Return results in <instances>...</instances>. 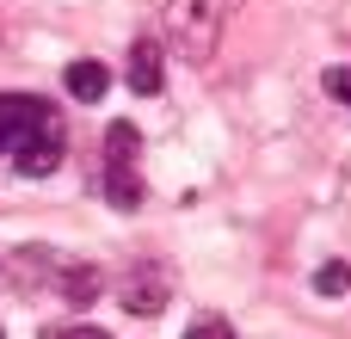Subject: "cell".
<instances>
[{
	"instance_id": "obj_1",
	"label": "cell",
	"mask_w": 351,
	"mask_h": 339,
	"mask_svg": "<svg viewBox=\"0 0 351 339\" xmlns=\"http://www.w3.org/2000/svg\"><path fill=\"white\" fill-rule=\"evenodd\" d=\"M68 161V124L37 93H0V167L19 179H49Z\"/></svg>"
},
{
	"instance_id": "obj_2",
	"label": "cell",
	"mask_w": 351,
	"mask_h": 339,
	"mask_svg": "<svg viewBox=\"0 0 351 339\" xmlns=\"http://www.w3.org/2000/svg\"><path fill=\"white\" fill-rule=\"evenodd\" d=\"M228 12L234 0H167V43L179 49V62H210Z\"/></svg>"
},
{
	"instance_id": "obj_3",
	"label": "cell",
	"mask_w": 351,
	"mask_h": 339,
	"mask_svg": "<svg viewBox=\"0 0 351 339\" xmlns=\"http://www.w3.org/2000/svg\"><path fill=\"white\" fill-rule=\"evenodd\" d=\"M117 303H123V315H136V321H154V315H167V303H173V272H167L160 259H142V266H130V278H123Z\"/></svg>"
},
{
	"instance_id": "obj_4",
	"label": "cell",
	"mask_w": 351,
	"mask_h": 339,
	"mask_svg": "<svg viewBox=\"0 0 351 339\" xmlns=\"http://www.w3.org/2000/svg\"><path fill=\"white\" fill-rule=\"evenodd\" d=\"M49 290H56L62 303H74V309H93V303L105 296V272H99V266H80V259H62V253H56V266H49Z\"/></svg>"
},
{
	"instance_id": "obj_5",
	"label": "cell",
	"mask_w": 351,
	"mask_h": 339,
	"mask_svg": "<svg viewBox=\"0 0 351 339\" xmlns=\"http://www.w3.org/2000/svg\"><path fill=\"white\" fill-rule=\"evenodd\" d=\"M123 74H130V93L154 99V93L167 86V43H160V37H136L130 56H123Z\"/></svg>"
},
{
	"instance_id": "obj_6",
	"label": "cell",
	"mask_w": 351,
	"mask_h": 339,
	"mask_svg": "<svg viewBox=\"0 0 351 339\" xmlns=\"http://www.w3.org/2000/svg\"><path fill=\"white\" fill-rule=\"evenodd\" d=\"M62 86H68L80 105H99V99L111 93V68H105V62H93V56H80V62H68V68H62Z\"/></svg>"
},
{
	"instance_id": "obj_7",
	"label": "cell",
	"mask_w": 351,
	"mask_h": 339,
	"mask_svg": "<svg viewBox=\"0 0 351 339\" xmlns=\"http://www.w3.org/2000/svg\"><path fill=\"white\" fill-rule=\"evenodd\" d=\"M99 185H105V204L111 210H142V179H136V167H99Z\"/></svg>"
},
{
	"instance_id": "obj_8",
	"label": "cell",
	"mask_w": 351,
	"mask_h": 339,
	"mask_svg": "<svg viewBox=\"0 0 351 339\" xmlns=\"http://www.w3.org/2000/svg\"><path fill=\"white\" fill-rule=\"evenodd\" d=\"M136 154H142V130L130 117H117L105 130V167H136Z\"/></svg>"
},
{
	"instance_id": "obj_9",
	"label": "cell",
	"mask_w": 351,
	"mask_h": 339,
	"mask_svg": "<svg viewBox=\"0 0 351 339\" xmlns=\"http://www.w3.org/2000/svg\"><path fill=\"white\" fill-rule=\"evenodd\" d=\"M346 290H351V266H346V259L315 266V296H327V303H333V296H346Z\"/></svg>"
},
{
	"instance_id": "obj_10",
	"label": "cell",
	"mask_w": 351,
	"mask_h": 339,
	"mask_svg": "<svg viewBox=\"0 0 351 339\" xmlns=\"http://www.w3.org/2000/svg\"><path fill=\"white\" fill-rule=\"evenodd\" d=\"M321 93H327L333 105H346V111H351V62H339V68L321 74Z\"/></svg>"
},
{
	"instance_id": "obj_11",
	"label": "cell",
	"mask_w": 351,
	"mask_h": 339,
	"mask_svg": "<svg viewBox=\"0 0 351 339\" xmlns=\"http://www.w3.org/2000/svg\"><path fill=\"white\" fill-rule=\"evenodd\" d=\"M185 339H234V321H228V315H197V321L185 327Z\"/></svg>"
},
{
	"instance_id": "obj_12",
	"label": "cell",
	"mask_w": 351,
	"mask_h": 339,
	"mask_svg": "<svg viewBox=\"0 0 351 339\" xmlns=\"http://www.w3.org/2000/svg\"><path fill=\"white\" fill-rule=\"evenodd\" d=\"M43 339H111L99 327H80V321H62V327H43Z\"/></svg>"
}]
</instances>
